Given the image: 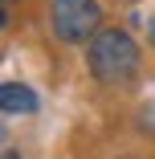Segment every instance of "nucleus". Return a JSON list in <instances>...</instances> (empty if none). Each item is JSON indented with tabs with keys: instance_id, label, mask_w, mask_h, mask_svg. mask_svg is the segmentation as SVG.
<instances>
[{
	"instance_id": "f257e3e1",
	"label": "nucleus",
	"mask_w": 155,
	"mask_h": 159,
	"mask_svg": "<svg viewBox=\"0 0 155 159\" xmlns=\"http://www.w3.org/2000/svg\"><path fill=\"white\" fill-rule=\"evenodd\" d=\"M86 61H90V74H94L102 86H118V82H131L139 70V45L127 29H98L86 45Z\"/></svg>"
},
{
	"instance_id": "f03ea898",
	"label": "nucleus",
	"mask_w": 155,
	"mask_h": 159,
	"mask_svg": "<svg viewBox=\"0 0 155 159\" xmlns=\"http://www.w3.org/2000/svg\"><path fill=\"white\" fill-rule=\"evenodd\" d=\"M49 20H53L57 41L86 45L90 37L98 33L102 4H98V0H49Z\"/></svg>"
},
{
	"instance_id": "7ed1b4c3",
	"label": "nucleus",
	"mask_w": 155,
	"mask_h": 159,
	"mask_svg": "<svg viewBox=\"0 0 155 159\" xmlns=\"http://www.w3.org/2000/svg\"><path fill=\"white\" fill-rule=\"evenodd\" d=\"M0 106H4V114H33L41 102H37V94L29 90V86L4 82V86H0Z\"/></svg>"
},
{
	"instance_id": "20e7f679",
	"label": "nucleus",
	"mask_w": 155,
	"mask_h": 159,
	"mask_svg": "<svg viewBox=\"0 0 155 159\" xmlns=\"http://www.w3.org/2000/svg\"><path fill=\"white\" fill-rule=\"evenodd\" d=\"M147 37H151V45H155V16H147Z\"/></svg>"
},
{
	"instance_id": "39448f33",
	"label": "nucleus",
	"mask_w": 155,
	"mask_h": 159,
	"mask_svg": "<svg viewBox=\"0 0 155 159\" xmlns=\"http://www.w3.org/2000/svg\"><path fill=\"white\" fill-rule=\"evenodd\" d=\"M4 159H21V155H16V151H4Z\"/></svg>"
}]
</instances>
